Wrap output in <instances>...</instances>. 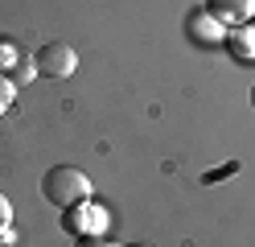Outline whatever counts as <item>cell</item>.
<instances>
[{
	"label": "cell",
	"instance_id": "4",
	"mask_svg": "<svg viewBox=\"0 0 255 247\" xmlns=\"http://www.w3.org/2000/svg\"><path fill=\"white\" fill-rule=\"evenodd\" d=\"M66 214H70V219L62 223L66 231H78V235H103V214H99V210H91L87 202H78V206H70Z\"/></svg>",
	"mask_w": 255,
	"mask_h": 247
},
{
	"label": "cell",
	"instance_id": "2",
	"mask_svg": "<svg viewBox=\"0 0 255 247\" xmlns=\"http://www.w3.org/2000/svg\"><path fill=\"white\" fill-rule=\"evenodd\" d=\"M78 66V54L66 45V41H45L37 54H33V70L41 78H70Z\"/></svg>",
	"mask_w": 255,
	"mask_h": 247
},
{
	"label": "cell",
	"instance_id": "1",
	"mask_svg": "<svg viewBox=\"0 0 255 247\" xmlns=\"http://www.w3.org/2000/svg\"><path fill=\"white\" fill-rule=\"evenodd\" d=\"M41 194H45L50 206L70 210V206H78V202L91 198V177L83 169H74V165H54V169L41 177Z\"/></svg>",
	"mask_w": 255,
	"mask_h": 247
},
{
	"label": "cell",
	"instance_id": "6",
	"mask_svg": "<svg viewBox=\"0 0 255 247\" xmlns=\"http://www.w3.org/2000/svg\"><path fill=\"white\" fill-rule=\"evenodd\" d=\"M12 95H17V82H12L8 74H0V115L12 107Z\"/></svg>",
	"mask_w": 255,
	"mask_h": 247
},
{
	"label": "cell",
	"instance_id": "8",
	"mask_svg": "<svg viewBox=\"0 0 255 247\" xmlns=\"http://www.w3.org/2000/svg\"><path fill=\"white\" fill-rule=\"evenodd\" d=\"M74 247H111V243H107L103 235H78V243H74Z\"/></svg>",
	"mask_w": 255,
	"mask_h": 247
},
{
	"label": "cell",
	"instance_id": "7",
	"mask_svg": "<svg viewBox=\"0 0 255 247\" xmlns=\"http://www.w3.org/2000/svg\"><path fill=\"white\" fill-rule=\"evenodd\" d=\"M8 223H12V202H8L4 194H0V235L8 231Z\"/></svg>",
	"mask_w": 255,
	"mask_h": 247
},
{
	"label": "cell",
	"instance_id": "5",
	"mask_svg": "<svg viewBox=\"0 0 255 247\" xmlns=\"http://www.w3.org/2000/svg\"><path fill=\"white\" fill-rule=\"evenodd\" d=\"M227 45L235 49L239 62H255V25H235L227 33Z\"/></svg>",
	"mask_w": 255,
	"mask_h": 247
},
{
	"label": "cell",
	"instance_id": "3",
	"mask_svg": "<svg viewBox=\"0 0 255 247\" xmlns=\"http://www.w3.org/2000/svg\"><path fill=\"white\" fill-rule=\"evenodd\" d=\"M206 12L214 16L218 25H247L255 12V0H206Z\"/></svg>",
	"mask_w": 255,
	"mask_h": 247
},
{
	"label": "cell",
	"instance_id": "9",
	"mask_svg": "<svg viewBox=\"0 0 255 247\" xmlns=\"http://www.w3.org/2000/svg\"><path fill=\"white\" fill-rule=\"evenodd\" d=\"M128 247H148V243H128Z\"/></svg>",
	"mask_w": 255,
	"mask_h": 247
},
{
	"label": "cell",
	"instance_id": "10",
	"mask_svg": "<svg viewBox=\"0 0 255 247\" xmlns=\"http://www.w3.org/2000/svg\"><path fill=\"white\" fill-rule=\"evenodd\" d=\"M251 107H255V87H251Z\"/></svg>",
	"mask_w": 255,
	"mask_h": 247
}]
</instances>
